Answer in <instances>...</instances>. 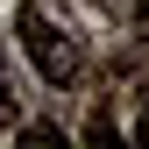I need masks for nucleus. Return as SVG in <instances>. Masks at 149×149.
<instances>
[{
	"instance_id": "f257e3e1",
	"label": "nucleus",
	"mask_w": 149,
	"mask_h": 149,
	"mask_svg": "<svg viewBox=\"0 0 149 149\" xmlns=\"http://www.w3.org/2000/svg\"><path fill=\"white\" fill-rule=\"evenodd\" d=\"M22 43H29V64L43 71L50 85H71L78 78V50H71V36L57 22H43L36 7H22Z\"/></svg>"
},
{
	"instance_id": "f03ea898",
	"label": "nucleus",
	"mask_w": 149,
	"mask_h": 149,
	"mask_svg": "<svg viewBox=\"0 0 149 149\" xmlns=\"http://www.w3.org/2000/svg\"><path fill=\"white\" fill-rule=\"evenodd\" d=\"M14 149H71V142H64V128L36 121V128H22V142H14Z\"/></svg>"
},
{
	"instance_id": "7ed1b4c3",
	"label": "nucleus",
	"mask_w": 149,
	"mask_h": 149,
	"mask_svg": "<svg viewBox=\"0 0 149 149\" xmlns=\"http://www.w3.org/2000/svg\"><path fill=\"white\" fill-rule=\"evenodd\" d=\"M85 149H128V142L114 135V121H107V114H100V121H92V128H85Z\"/></svg>"
},
{
	"instance_id": "20e7f679",
	"label": "nucleus",
	"mask_w": 149,
	"mask_h": 149,
	"mask_svg": "<svg viewBox=\"0 0 149 149\" xmlns=\"http://www.w3.org/2000/svg\"><path fill=\"white\" fill-rule=\"evenodd\" d=\"M142 14H149V0H142Z\"/></svg>"
}]
</instances>
